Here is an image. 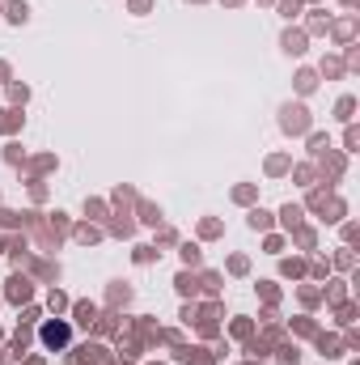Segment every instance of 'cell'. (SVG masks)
Returning <instances> with one entry per match:
<instances>
[{
  "label": "cell",
  "instance_id": "obj_1",
  "mask_svg": "<svg viewBox=\"0 0 360 365\" xmlns=\"http://www.w3.org/2000/svg\"><path fill=\"white\" fill-rule=\"evenodd\" d=\"M38 340H43L47 349H64V344L73 340V331H68V323H43V331H38Z\"/></svg>",
  "mask_w": 360,
  "mask_h": 365
}]
</instances>
